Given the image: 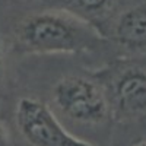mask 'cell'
Returning <instances> with one entry per match:
<instances>
[{
    "label": "cell",
    "mask_w": 146,
    "mask_h": 146,
    "mask_svg": "<svg viewBox=\"0 0 146 146\" xmlns=\"http://www.w3.org/2000/svg\"><path fill=\"white\" fill-rule=\"evenodd\" d=\"M102 29L64 9H50L25 16L16 27L15 47L25 54L91 51L104 41Z\"/></svg>",
    "instance_id": "6da1fadb"
},
{
    "label": "cell",
    "mask_w": 146,
    "mask_h": 146,
    "mask_svg": "<svg viewBox=\"0 0 146 146\" xmlns=\"http://www.w3.org/2000/svg\"><path fill=\"white\" fill-rule=\"evenodd\" d=\"M53 102L67 118L83 124H100L111 113L105 89L83 76H66L53 88Z\"/></svg>",
    "instance_id": "7a4b0ae2"
},
{
    "label": "cell",
    "mask_w": 146,
    "mask_h": 146,
    "mask_svg": "<svg viewBox=\"0 0 146 146\" xmlns=\"http://www.w3.org/2000/svg\"><path fill=\"white\" fill-rule=\"evenodd\" d=\"M15 120L19 133L31 146H94L72 136L51 108L32 96L18 101Z\"/></svg>",
    "instance_id": "3957f363"
},
{
    "label": "cell",
    "mask_w": 146,
    "mask_h": 146,
    "mask_svg": "<svg viewBox=\"0 0 146 146\" xmlns=\"http://www.w3.org/2000/svg\"><path fill=\"white\" fill-rule=\"evenodd\" d=\"M107 96L111 111L121 118H133L145 114L146 70L140 67L123 69L113 79Z\"/></svg>",
    "instance_id": "277c9868"
},
{
    "label": "cell",
    "mask_w": 146,
    "mask_h": 146,
    "mask_svg": "<svg viewBox=\"0 0 146 146\" xmlns=\"http://www.w3.org/2000/svg\"><path fill=\"white\" fill-rule=\"evenodd\" d=\"M111 35L127 50H146V5H136L121 12L111 25Z\"/></svg>",
    "instance_id": "5b68a950"
},
{
    "label": "cell",
    "mask_w": 146,
    "mask_h": 146,
    "mask_svg": "<svg viewBox=\"0 0 146 146\" xmlns=\"http://www.w3.org/2000/svg\"><path fill=\"white\" fill-rule=\"evenodd\" d=\"M58 9L69 10L94 23V19L108 12L117 0H56Z\"/></svg>",
    "instance_id": "8992f818"
},
{
    "label": "cell",
    "mask_w": 146,
    "mask_h": 146,
    "mask_svg": "<svg viewBox=\"0 0 146 146\" xmlns=\"http://www.w3.org/2000/svg\"><path fill=\"white\" fill-rule=\"evenodd\" d=\"M0 146H7V133L2 124H0Z\"/></svg>",
    "instance_id": "52a82bcc"
},
{
    "label": "cell",
    "mask_w": 146,
    "mask_h": 146,
    "mask_svg": "<svg viewBox=\"0 0 146 146\" xmlns=\"http://www.w3.org/2000/svg\"><path fill=\"white\" fill-rule=\"evenodd\" d=\"M3 67H5V53H3V45L0 41V79L3 76Z\"/></svg>",
    "instance_id": "ba28073f"
},
{
    "label": "cell",
    "mask_w": 146,
    "mask_h": 146,
    "mask_svg": "<svg viewBox=\"0 0 146 146\" xmlns=\"http://www.w3.org/2000/svg\"><path fill=\"white\" fill-rule=\"evenodd\" d=\"M136 146H146V140H140Z\"/></svg>",
    "instance_id": "9c48e42d"
}]
</instances>
